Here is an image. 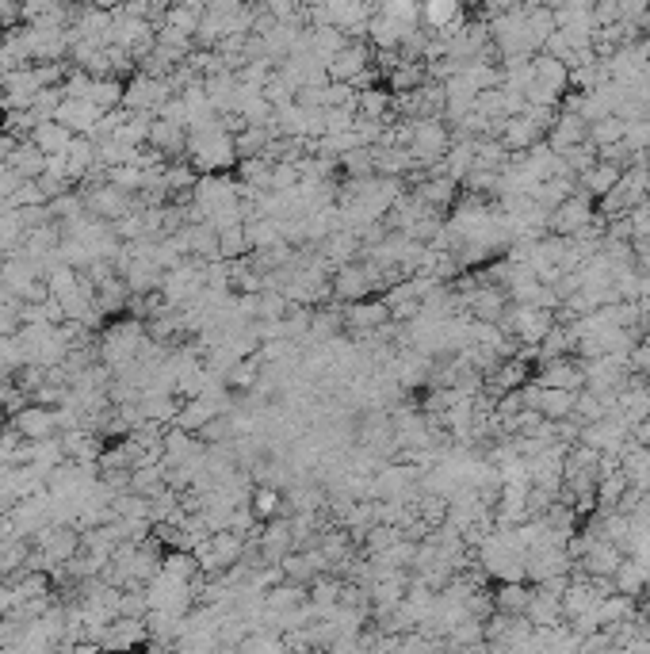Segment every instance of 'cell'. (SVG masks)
Instances as JSON below:
<instances>
[{"instance_id": "2", "label": "cell", "mask_w": 650, "mask_h": 654, "mask_svg": "<svg viewBox=\"0 0 650 654\" xmlns=\"http://www.w3.org/2000/svg\"><path fill=\"white\" fill-rule=\"evenodd\" d=\"M146 341H150V333H146V322H142V318L111 322V326L104 329V337H100V360H104L111 368V375H115V371H123L127 364L138 360V352H142Z\"/></svg>"}, {"instance_id": "24", "label": "cell", "mask_w": 650, "mask_h": 654, "mask_svg": "<svg viewBox=\"0 0 650 654\" xmlns=\"http://www.w3.org/2000/svg\"><path fill=\"white\" fill-rule=\"evenodd\" d=\"M272 157H241L238 165H234V176H238V184H245V188H257V192H264V188H272Z\"/></svg>"}, {"instance_id": "43", "label": "cell", "mask_w": 650, "mask_h": 654, "mask_svg": "<svg viewBox=\"0 0 650 654\" xmlns=\"http://www.w3.org/2000/svg\"><path fill=\"white\" fill-rule=\"evenodd\" d=\"M180 4H192V8H199V12H203V8L211 4V0H180Z\"/></svg>"}, {"instance_id": "38", "label": "cell", "mask_w": 650, "mask_h": 654, "mask_svg": "<svg viewBox=\"0 0 650 654\" xmlns=\"http://www.w3.org/2000/svg\"><path fill=\"white\" fill-rule=\"evenodd\" d=\"M46 207H50V215L58 218V222H65V218H73V215H81V211H85V196L69 188V192H62V196L50 199Z\"/></svg>"}, {"instance_id": "42", "label": "cell", "mask_w": 650, "mask_h": 654, "mask_svg": "<svg viewBox=\"0 0 650 654\" xmlns=\"http://www.w3.org/2000/svg\"><path fill=\"white\" fill-rule=\"evenodd\" d=\"M486 8H494V12H509V8H520L524 0H482Z\"/></svg>"}, {"instance_id": "9", "label": "cell", "mask_w": 650, "mask_h": 654, "mask_svg": "<svg viewBox=\"0 0 650 654\" xmlns=\"http://www.w3.org/2000/svg\"><path fill=\"white\" fill-rule=\"evenodd\" d=\"M597 218V207H593V196H585V192H570V196L547 215V226H551V234H578L582 226H589Z\"/></svg>"}, {"instance_id": "32", "label": "cell", "mask_w": 650, "mask_h": 654, "mask_svg": "<svg viewBox=\"0 0 650 654\" xmlns=\"http://www.w3.org/2000/svg\"><path fill=\"white\" fill-rule=\"evenodd\" d=\"M23 364H31V356H27V345H23L20 333L0 337V375H16Z\"/></svg>"}, {"instance_id": "12", "label": "cell", "mask_w": 650, "mask_h": 654, "mask_svg": "<svg viewBox=\"0 0 650 654\" xmlns=\"http://www.w3.org/2000/svg\"><path fill=\"white\" fill-rule=\"evenodd\" d=\"M390 322V310L383 299H360V303H345V333H352L356 341L368 337L375 329H383Z\"/></svg>"}, {"instance_id": "15", "label": "cell", "mask_w": 650, "mask_h": 654, "mask_svg": "<svg viewBox=\"0 0 650 654\" xmlns=\"http://www.w3.org/2000/svg\"><path fill=\"white\" fill-rule=\"evenodd\" d=\"M318 253H322L325 261H329V268H341V264L348 261H360L364 257V241H360V234L356 230H348V226H337L329 238L318 245Z\"/></svg>"}, {"instance_id": "28", "label": "cell", "mask_w": 650, "mask_h": 654, "mask_svg": "<svg viewBox=\"0 0 650 654\" xmlns=\"http://www.w3.org/2000/svg\"><path fill=\"white\" fill-rule=\"evenodd\" d=\"M88 100L96 104L100 111H111V108H123V85L115 81V77H92L88 81Z\"/></svg>"}, {"instance_id": "26", "label": "cell", "mask_w": 650, "mask_h": 654, "mask_svg": "<svg viewBox=\"0 0 650 654\" xmlns=\"http://www.w3.org/2000/svg\"><path fill=\"white\" fill-rule=\"evenodd\" d=\"M528 601H532V589L524 586V582H501L494 589V609L509 612V616H524Z\"/></svg>"}, {"instance_id": "41", "label": "cell", "mask_w": 650, "mask_h": 654, "mask_svg": "<svg viewBox=\"0 0 650 654\" xmlns=\"http://www.w3.org/2000/svg\"><path fill=\"white\" fill-rule=\"evenodd\" d=\"M348 127H356V111L352 108H325V134L348 131Z\"/></svg>"}, {"instance_id": "6", "label": "cell", "mask_w": 650, "mask_h": 654, "mask_svg": "<svg viewBox=\"0 0 650 654\" xmlns=\"http://www.w3.org/2000/svg\"><path fill=\"white\" fill-rule=\"evenodd\" d=\"M203 264L199 257H188L184 264H176L169 268L165 276H161V295H165V303L169 306H188L203 291Z\"/></svg>"}, {"instance_id": "27", "label": "cell", "mask_w": 650, "mask_h": 654, "mask_svg": "<svg viewBox=\"0 0 650 654\" xmlns=\"http://www.w3.org/2000/svg\"><path fill=\"white\" fill-rule=\"evenodd\" d=\"M130 490L153 498L157 490H165V463H138L130 467Z\"/></svg>"}, {"instance_id": "31", "label": "cell", "mask_w": 650, "mask_h": 654, "mask_svg": "<svg viewBox=\"0 0 650 654\" xmlns=\"http://www.w3.org/2000/svg\"><path fill=\"white\" fill-rule=\"evenodd\" d=\"M425 23L436 27V31H448L455 23H463L459 0H425Z\"/></svg>"}, {"instance_id": "34", "label": "cell", "mask_w": 650, "mask_h": 654, "mask_svg": "<svg viewBox=\"0 0 650 654\" xmlns=\"http://www.w3.org/2000/svg\"><path fill=\"white\" fill-rule=\"evenodd\" d=\"M390 111V96L383 88H360V100H356V115L364 119H375V123H387Z\"/></svg>"}, {"instance_id": "17", "label": "cell", "mask_w": 650, "mask_h": 654, "mask_svg": "<svg viewBox=\"0 0 650 654\" xmlns=\"http://www.w3.org/2000/svg\"><path fill=\"white\" fill-rule=\"evenodd\" d=\"M524 616L532 620V628H555V624H563V620H566L563 597H559V593H551V589L536 586V589H532V601H528Z\"/></svg>"}, {"instance_id": "33", "label": "cell", "mask_w": 650, "mask_h": 654, "mask_svg": "<svg viewBox=\"0 0 650 654\" xmlns=\"http://www.w3.org/2000/svg\"><path fill=\"white\" fill-rule=\"evenodd\" d=\"M218 253L226 261H238L249 253V241H245V222H230V226H218Z\"/></svg>"}, {"instance_id": "35", "label": "cell", "mask_w": 650, "mask_h": 654, "mask_svg": "<svg viewBox=\"0 0 650 654\" xmlns=\"http://www.w3.org/2000/svg\"><path fill=\"white\" fill-rule=\"evenodd\" d=\"M199 20H203V12H199V8H192V4H180V0H176L173 8H165V20H161V23H169V27H176V31H184V35H192V39H195Z\"/></svg>"}, {"instance_id": "18", "label": "cell", "mask_w": 650, "mask_h": 654, "mask_svg": "<svg viewBox=\"0 0 650 654\" xmlns=\"http://www.w3.org/2000/svg\"><path fill=\"white\" fill-rule=\"evenodd\" d=\"M620 176H624V165H616V161H597V165H589L585 173H578V188H582L585 196L601 199L620 184Z\"/></svg>"}, {"instance_id": "7", "label": "cell", "mask_w": 650, "mask_h": 654, "mask_svg": "<svg viewBox=\"0 0 650 654\" xmlns=\"http://www.w3.org/2000/svg\"><path fill=\"white\" fill-rule=\"evenodd\" d=\"M176 96V88L169 77H153V73H134V81L123 88V108L127 111H150L157 115V108Z\"/></svg>"}, {"instance_id": "36", "label": "cell", "mask_w": 650, "mask_h": 654, "mask_svg": "<svg viewBox=\"0 0 650 654\" xmlns=\"http://www.w3.org/2000/svg\"><path fill=\"white\" fill-rule=\"evenodd\" d=\"M589 142L601 150V146H612V142H624V119L620 115H608V119H597L589 123Z\"/></svg>"}, {"instance_id": "16", "label": "cell", "mask_w": 650, "mask_h": 654, "mask_svg": "<svg viewBox=\"0 0 650 654\" xmlns=\"http://www.w3.org/2000/svg\"><path fill=\"white\" fill-rule=\"evenodd\" d=\"M543 138H547V146H551L555 153H566L570 146H578V142L589 138V123H585L578 111L559 108V119L551 123V131L543 134Z\"/></svg>"}, {"instance_id": "25", "label": "cell", "mask_w": 650, "mask_h": 654, "mask_svg": "<svg viewBox=\"0 0 650 654\" xmlns=\"http://www.w3.org/2000/svg\"><path fill=\"white\" fill-rule=\"evenodd\" d=\"M272 138L276 131L272 127H253V123H245L238 134H234V150H238V161L241 157H264L268 146H272Z\"/></svg>"}, {"instance_id": "22", "label": "cell", "mask_w": 650, "mask_h": 654, "mask_svg": "<svg viewBox=\"0 0 650 654\" xmlns=\"http://www.w3.org/2000/svg\"><path fill=\"white\" fill-rule=\"evenodd\" d=\"M27 138H31L43 153H65L69 150V142H73V131H69L65 123H58V119H43V123L31 127Z\"/></svg>"}, {"instance_id": "39", "label": "cell", "mask_w": 650, "mask_h": 654, "mask_svg": "<svg viewBox=\"0 0 650 654\" xmlns=\"http://www.w3.org/2000/svg\"><path fill=\"white\" fill-rule=\"evenodd\" d=\"M8 203H12V207H39V203H50V196H46L39 176H35V180H20V188L12 192Z\"/></svg>"}, {"instance_id": "23", "label": "cell", "mask_w": 650, "mask_h": 654, "mask_svg": "<svg viewBox=\"0 0 650 654\" xmlns=\"http://www.w3.org/2000/svg\"><path fill=\"white\" fill-rule=\"evenodd\" d=\"M4 165L16 169L23 180H35V176H43V169H46V153L39 150L31 138H23V142H16V150H12V157H8Z\"/></svg>"}, {"instance_id": "29", "label": "cell", "mask_w": 650, "mask_h": 654, "mask_svg": "<svg viewBox=\"0 0 650 654\" xmlns=\"http://www.w3.org/2000/svg\"><path fill=\"white\" fill-rule=\"evenodd\" d=\"M245 241H249V253H253V249H268V245H276V241H283L280 222L268 218V215L249 218V222H245Z\"/></svg>"}, {"instance_id": "8", "label": "cell", "mask_w": 650, "mask_h": 654, "mask_svg": "<svg viewBox=\"0 0 650 654\" xmlns=\"http://www.w3.org/2000/svg\"><path fill=\"white\" fill-rule=\"evenodd\" d=\"M81 196H85V207L92 215L108 218V222H115L119 215H127V211L138 207V203H134V192H123L119 184H111L108 176L96 180V184H88Z\"/></svg>"}, {"instance_id": "19", "label": "cell", "mask_w": 650, "mask_h": 654, "mask_svg": "<svg viewBox=\"0 0 650 654\" xmlns=\"http://www.w3.org/2000/svg\"><path fill=\"white\" fill-rule=\"evenodd\" d=\"M455 192H459V184H455L452 176H421V184H417V192L413 196L421 199L425 207H433V211H448L455 207Z\"/></svg>"}, {"instance_id": "21", "label": "cell", "mask_w": 650, "mask_h": 654, "mask_svg": "<svg viewBox=\"0 0 650 654\" xmlns=\"http://www.w3.org/2000/svg\"><path fill=\"white\" fill-rule=\"evenodd\" d=\"M146 643V620L138 616H115L104 632V647H142Z\"/></svg>"}, {"instance_id": "10", "label": "cell", "mask_w": 650, "mask_h": 654, "mask_svg": "<svg viewBox=\"0 0 650 654\" xmlns=\"http://www.w3.org/2000/svg\"><path fill=\"white\" fill-rule=\"evenodd\" d=\"M333 299H341V303H360V299H371V291H375V276H371V268L364 261H348L341 268H333Z\"/></svg>"}, {"instance_id": "37", "label": "cell", "mask_w": 650, "mask_h": 654, "mask_svg": "<svg viewBox=\"0 0 650 654\" xmlns=\"http://www.w3.org/2000/svg\"><path fill=\"white\" fill-rule=\"evenodd\" d=\"M624 146L631 153H650V115H639V119L624 123Z\"/></svg>"}, {"instance_id": "40", "label": "cell", "mask_w": 650, "mask_h": 654, "mask_svg": "<svg viewBox=\"0 0 650 654\" xmlns=\"http://www.w3.org/2000/svg\"><path fill=\"white\" fill-rule=\"evenodd\" d=\"M299 180H303L299 161H276V165H272V188H276V192H291V188H299Z\"/></svg>"}, {"instance_id": "30", "label": "cell", "mask_w": 650, "mask_h": 654, "mask_svg": "<svg viewBox=\"0 0 650 654\" xmlns=\"http://www.w3.org/2000/svg\"><path fill=\"white\" fill-rule=\"evenodd\" d=\"M249 509L257 513V521H272V517L287 513V509H283L280 486H253V494H249Z\"/></svg>"}, {"instance_id": "11", "label": "cell", "mask_w": 650, "mask_h": 654, "mask_svg": "<svg viewBox=\"0 0 650 654\" xmlns=\"http://www.w3.org/2000/svg\"><path fill=\"white\" fill-rule=\"evenodd\" d=\"M23 440H43V436H54L58 433V414H54V406H46V402H23L20 410L12 414L8 421Z\"/></svg>"}, {"instance_id": "4", "label": "cell", "mask_w": 650, "mask_h": 654, "mask_svg": "<svg viewBox=\"0 0 650 654\" xmlns=\"http://www.w3.org/2000/svg\"><path fill=\"white\" fill-rule=\"evenodd\" d=\"M146 597H150V609L173 612V616H188L195 605V586L184 578H173L165 570H157L150 582H146Z\"/></svg>"}, {"instance_id": "1", "label": "cell", "mask_w": 650, "mask_h": 654, "mask_svg": "<svg viewBox=\"0 0 650 654\" xmlns=\"http://www.w3.org/2000/svg\"><path fill=\"white\" fill-rule=\"evenodd\" d=\"M188 161L195 173H226L238 165V150H234V134L226 131L222 119H207L199 127H188Z\"/></svg>"}, {"instance_id": "20", "label": "cell", "mask_w": 650, "mask_h": 654, "mask_svg": "<svg viewBox=\"0 0 650 654\" xmlns=\"http://www.w3.org/2000/svg\"><path fill=\"white\" fill-rule=\"evenodd\" d=\"M62 436V448H65V459H77V463H100L104 456V444L96 440L92 429H65Z\"/></svg>"}, {"instance_id": "5", "label": "cell", "mask_w": 650, "mask_h": 654, "mask_svg": "<svg viewBox=\"0 0 650 654\" xmlns=\"http://www.w3.org/2000/svg\"><path fill=\"white\" fill-rule=\"evenodd\" d=\"M452 146V134H448V123L440 115H425V119H413V134H410V153L421 161V165H433L440 161Z\"/></svg>"}, {"instance_id": "13", "label": "cell", "mask_w": 650, "mask_h": 654, "mask_svg": "<svg viewBox=\"0 0 650 654\" xmlns=\"http://www.w3.org/2000/svg\"><path fill=\"white\" fill-rule=\"evenodd\" d=\"M532 383L540 387H559V391H582L585 387V368L570 356H559V360H547L540 368L532 371Z\"/></svg>"}, {"instance_id": "3", "label": "cell", "mask_w": 650, "mask_h": 654, "mask_svg": "<svg viewBox=\"0 0 650 654\" xmlns=\"http://www.w3.org/2000/svg\"><path fill=\"white\" fill-rule=\"evenodd\" d=\"M325 69H329V81H345V85H356V88H371V81L379 77V69L371 66V46L352 43V39L329 58Z\"/></svg>"}, {"instance_id": "14", "label": "cell", "mask_w": 650, "mask_h": 654, "mask_svg": "<svg viewBox=\"0 0 650 654\" xmlns=\"http://www.w3.org/2000/svg\"><path fill=\"white\" fill-rule=\"evenodd\" d=\"M100 115H104V111L96 108L88 96H65L62 104H58V115H54V119L65 123L73 134H92L96 131V123H100Z\"/></svg>"}]
</instances>
